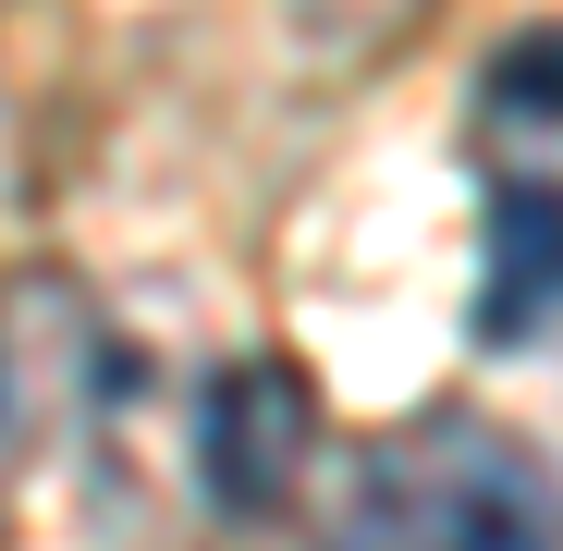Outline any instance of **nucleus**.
I'll list each match as a JSON object with an SVG mask.
<instances>
[{
    "instance_id": "1",
    "label": "nucleus",
    "mask_w": 563,
    "mask_h": 551,
    "mask_svg": "<svg viewBox=\"0 0 563 551\" xmlns=\"http://www.w3.org/2000/svg\"><path fill=\"white\" fill-rule=\"evenodd\" d=\"M319 551H563V478L490 417H417L367 441Z\"/></svg>"
},
{
    "instance_id": "2",
    "label": "nucleus",
    "mask_w": 563,
    "mask_h": 551,
    "mask_svg": "<svg viewBox=\"0 0 563 551\" xmlns=\"http://www.w3.org/2000/svg\"><path fill=\"white\" fill-rule=\"evenodd\" d=\"M307 453H319V381L295 355H233L209 381V405H197V491H209V515H233V527L282 515L295 478H307Z\"/></svg>"
},
{
    "instance_id": "3",
    "label": "nucleus",
    "mask_w": 563,
    "mask_h": 551,
    "mask_svg": "<svg viewBox=\"0 0 563 551\" xmlns=\"http://www.w3.org/2000/svg\"><path fill=\"white\" fill-rule=\"evenodd\" d=\"M563 319V184H490V269H478V343H527Z\"/></svg>"
},
{
    "instance_id": "4",
    "label": "nucleus",
    "mask_w": 563,
    "mask_h": 551,
    "mask_svg": "<svg viewBox=\"0 0 563 551\" xmlns=\"http://www.w3.org/2000/svg\"><path fill=\"white\" fill-rule=\"evenodd\" d=\"M478 123L503 159H563V25H527L478 74Z\"/></svg>"
},
{
    "instance_id": "5",
    "label": "nucleus",
    "mask_w": 563,
    "mask_h": 551,
    "mask_svg": "<svg viewBox=\"0 0 563 551\" xmlns=\"http://www.w3.org/2000/svg\"><path fill=\"white\" fill-rule=\"evenodd\" d=\"M282 25H295V49L319 74H367L429 25V0H282Z\"/></svg>"
}]
</instances>
